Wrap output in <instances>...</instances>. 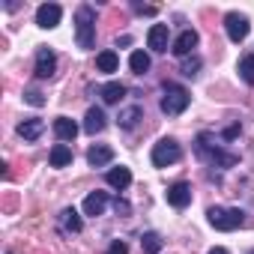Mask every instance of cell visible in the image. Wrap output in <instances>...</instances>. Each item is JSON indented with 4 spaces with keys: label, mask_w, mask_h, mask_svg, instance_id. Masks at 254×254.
Wrapping results in <instances>:
<instances>
[{
    "label": "cell",
    "mask_w": 254,
    "mask_h": 254,
    "mask_svg": "<svg viewBox=\"0 0 254 254\" xmlns=\"http://www.w3.org/2000/svg\"><path fill=\"white\" fill-rule=\"evenodd\" d=\"M42 132H45V123H42V120H36V117H30V120H21V123H18V135H21L24 141H36Z\"/></svg>",
    "instance_id": "7c38bea8"
},
{
    "label": "cell",
    "mask_w": 254,
    "mask_h": 254,
    "mask_svg": "<svg viewBox=\"0 0 254 254\" xmlns=\"http://www.w3.org/2000/svg\"><path fill=\"white\" fill-rule=\"evenodd\" d=\"M180 156H183V150H180V144L174 138H162L153 147V165L156 168H171V165L180 162Z\"/></svg>",
    "instance_id": "5b68a950"
},
{
    "label": "cell",
    "mask_w": 254,
    "mask_h": 254,
    "mask_svg": "<svg viewBox=\"0 0 254 254\" xmlns=\"http://www.w3.org/2000/svg\"><path fill=\"white\" fill-rule=\"evenodd\" d=\"M105 180H108V186H114V189L123 191V189L132 186V171H129V168H111Z\"/></svg>",
    "instance_id": "9a60e30c"
},
{
    "label": "cell",
    "mask_w": 254,
    "mask_h": 254,
    "mask_svg": "<svg viewBox=\"0 0 254 254\" xmlns=\"http://www.w3.org/2000/svg\"><path fill=\"white\" fill-rule=\"evenodd\" d=\"M248 254H254V251H248Z\"/></svg>",
    "instance_id": "836d02e7"
},
{
    "label": "cell",
    "mask_w": 254,
    "mask_h": 254,
    "mask_svg": "<svg viewBox=\"0 0 254 254\" xmlns=\"http://www.w3.org/2000/svg\"><path fill=\"white\" fill-rule=\"evenodd\" d=\"M197 69H200V57H186L180 72H183L186 78H194V75H197Z\"/></svg>",
    "instance_id": "484cf974"
},
{
    "label": "cell",
    "mask_w": 254,
    "mask_h": 254,
    "mask_svg": "<svg viewBox=\"0 0 254 254\" xmlns=\"http://www.w3.org/2000/svg\"><path fill=\"white\" fill-rule=\"evenodd\" d=\"M189 102H191V96H189V90H186V87H180V84H165L162 111H165L168 117H180V114L189 108Z\"/></svg>",
    "instance_id": "3957f363"
},
{
    "label": "cell",
    "mask_w": 254,
    "mask_h": 254,
    "mask_svg": "<svg viewBox=\"0 0 254 254\" xmlns=\"http://www.w3.org/2000/svg\"><path fill=\"white\" fill-rule=\"evenodd\" d=\"M99 93H102V99H105L108 105H117V102H120V99L126 96V87H123L120 81H111V84H105V87H102Z\"/></svg>",
    "instance_id": "ffe728a7"
},
{
    "label": "cell",
    "mask_w": 254,
    "mask_h": 254,
    "mask_svg": "<svg viewBox=\"0 0 254 254\" xmlns=\"http://www.w3.org/2000/svg\"><path fill=\"white\" fill-rule=\"evenodd\" d=\"M54 135H57L60 141H75V135H78L75 120H69V117H57V120H54Z\"/></svg>",
    "instance_id": "5bb4252c"
},
{
    "label": "cell",
    "mask_w": 254,
    "mask_h": 254,
    "mask_svg": "<svg viewBox=\"0 0 254 254\" xmlns=\"http://www.w3.org/2000/svg\"><path fill=\"white\" fill-rule=\"evenodd\" d=\"M141 248H144V254H159V251H162V236L153 233V230L144 233V236H141Z\"/></svg>",
    "instance_id": "7402d4cb"
},
{
    "label": "cell",
    "mask_w": 254,
    "mask_h": 254,
    "mask_svg": "<svg viewBox=\"0 0 254 254\" xmlns=\"http://www.w3.org/2000/svg\"><path fill=\"white\" fill-rule=\"evenodd\" d=\"M57 72V54L51 48H39L36 51V78H51Z\"/></svg>",
    "instance_id": "52a82bcc"
},
{
    "label": "cell",
    "mask_w": 254,
    "mask_h": 254,
    "mask_svg": "<svg viewBox=\"0 0 254 254\" xmlns=\"http://www.w3.org/2000/svg\"><path fill=\"white\" fill-rule=\"evenodd\" d=\"M60 221H63V227H66L69 233H81V227H84V224H81V215H78L75 209H63V212H60Z\"/></svg>",
    "instance_id": "44dd1931"
},
{
    "label": "cell",
    "mask_w": 254,
    "mask_h": 254,
    "mask_svg": "<svg viewBox=\"0 0 254 254\" xmlns=\"http://www.w3.org/2000/svg\"><path fill=\"white\" fill-rule=\"evenodd\" d=\"M75 42H78V48L96 45V9L87 3L78 6V12H75Z\"/></svg>",
    "instance_id": "6da1fadb"
},
{
    "label": "cell",
    "mask_w": 254,
    "mask_h": 254,
    "mask_svg": "<svg viewBox=\"0 0 254 254\" xmlns=\"http://www.w3.org/2000/svg\"><path fill=\"white\" fill-rule=\"evenodd\" d=\"M168 203H171L174 209H186V206L191 203V186H189V183H174V186L168 189Z\"/></svg>",
    "instance_id": "9c48e42d"
},
{
    "label": "cell",
    "mask_w": 254,
    "mask_h": 254,
    "mask_svg": "<svg viewBox=\"0 0 254 254\" xmlns=\"http://www.w3.org/2000/svg\"><path fill=\"white\" fill-rule=\"evenodd\" d=\"M111 159H114V150H111V147H102V144H99V147H90V150H87L90 168H105Z\"/></svg>",
    "instance_id": "2e32d148"
},
{
    "label": "cell",
    "mask_w": 254,
    "mask_h": 254,
    "mask_svg": "<svg viewBox=\"0 0 254 254\" xmlns=\"http://www.w3.org/2000/svg\"><path fill=\"white\" fill-rule=\"evenodd\" d=\"M3 209H6V212H9V209H15V197H12V194L3 200Z\"/></svg>",
    "instance_id": "1f68e13d"
},
{
    "label": "cell",
    "mask_w": 254,
    "mask_h": 254,
    "mask_svg": "<svg viewBox=\"0 0 254 254\" xmlns=\"http://www.w3.org/2000/svg\"><path fill=\"white\" fill-rule=\"evenodd\" d=\"M209 224L215 227V230H236V227H242V221H245V212L242 209H224V206H209Z\"/></svg>",
    "instance_id": "277c9868"
},
{
    "label": "cell",
    "mask_w": 254,
    "mask_h": 254,
    "mask_svg": "<svg viewBox=\"0 0 254 254\" xmlns=\"http://www.w3.org/2000/svg\"><path fill=\"white\" fill-rule=\"evenodd\" d=\"M96 69L99 72H117L120 69V57H117V51H102V54H96Z\"/></svg>",
    "instance_id": "d6986e66"
},
{
    "label": "cell",
    "mask_w": 254,
    "mask_h": 254,
    "mask_svg": "<svg viewBox=\"0 0 254 254\" xmlns=\"http://www.w3.org/2000/svg\"><path fill=\"white\" fill-rule=\"evenodd\" d=\"M194 48H197V33H194V30H183V33L174 39V45H171V51H174L177 57H189Z\"/></svg>",
    "instance_id": "30bf717a"
},
{
    "label": "cell",
    "mask_w": 254,
    "mask_h": 254,
    "mask_svg": "<svg viewBox=\"0 0 254 254\" xmlns=\"http://www.w3.org/2000/svg\"><path fill=\"white\" fill-rule=\"evenodd\" d=\"M60 15H63V9H60L57 3H42V6L36 9V24L45 27V30H51V27L60 24Z\"/></svg>",
    "instance_id": "ba28073f"
},
{
    "label": "cell",
    "mask_w": 254,
    "mask_h": 254,
    "mask_svg": "<svg viewBox=\"0 0 254 254\" xmlns=\"http://www.w3.org/2000/svg\"><path fill=\"white\" fill-rule=\"evenodd\" d=\"M129 66H132V72H135V75H144V72L150 69V54H144V51H135V54L129 57Z\"/></svg>",
    "instance_id": "d4e9b609"
},
{
    "label": "cell",
    "mask_w": 254,
    "mask_h": 254,
    "mask_svg": "<svg viewBox=\"0 0 254 254\" xmlns=\"http://www.w3.org/2000/svg\"><path fill=\"white\" fill-rule=\"evenodd\" d=\"M138 120H141V108H126V111H120V117H117L120 129H132Z\"/></svg>",
    "instance_id": "cb8c5ba5"
},
{
    "label": "cell",
    "mask_w": 254,
    "mask_h": 254,
    "mask_svg": "<svg viewBox=\"0 0 254 254\" xmlns=\"http://www.w3.org/2000/svg\"><path fill=\"white\" fill-rule=\"evenodd\" d=\"M105 206H108V194L105 191H93V194H87V200H84V215H102L105 212Z\"/></svg>",
    "instance_id": "4fadbf2b"
},
{
    "label": "cell",
    "mask_w": 254,
    "mask_h": 254,
    "mask_svg": "<svg viewBox=\"0 0 254 254\" xmlns=\"http://www.w3.org/2000/svg\"><path fill=\"white\" fill-rule=\"evenodd\" d=\"M24 99H27L33 108H42V105H45V96H42L39 90H27V93H24Z\"/></svg>",
    "instance_id": "4316f807"
},
{
    "label": "cell",
    "mask_w": 254,
    "mask_h": 254,
    "mask_svg": "<svg viewBox=\"0 0 254 254\" xmlns=\"http://www.w3.org/2000/svg\"><path fill=\"white\" fill-rule=\"evenodd\" d=\"M102 129H105V114H102V108H90L87 117H84V132L87 135H96Z\"/></svg>",
    "instance_id": "e0dca14e"
},
{
    "label": "cell",
    "mask_w": 254,
    "mask_h": 254,
    "mask_svg": "<svg viewBox=\"0 0 254 254\" xmlns=\"http://www.w3.org/2000/svg\"><path fill=\"white\" fill-rule=\"evenodd\" d=\"M48 162H51V168H66V165H72V150L66 144H54Z\"/></svg>",
    "instance_id": "ac0fdd59"
},
{
    "label": "cell",
    "mask_w": 254,
    "mask_h": 254,
    "mask_svg": "<svg viewBox=\"0 0 254 254\" xmlns=\"http://www.w3.org/2000/svg\"><path fill=\"white\" fill-rule=\"evenodd\" d=\"M239 78L254 87V54H245V57L239 60Z\"/></svg>",
    "instance_id": "603a6c76"
},
{
    "label": "cell",
    "mask_w": 254,
    "mask_h": 254,
    "mask_svg": "<svg viewBox=\"0 0 254 254\" xmlns=\"http://www.w3.org/2000/svg\"><path fill=\"white\" fill-rule=\"evenodd\" d=\"M168 39H171L168 24H153L150 33H147V45H150L153 51H168Z\"/></svg>",
    "instance_id": "8fae6325"
},
{
    "label": "cell",
    "mask_w": 254,
    "mask_h": 254,
    "mask_svg": "<svg viewBox=\"0 0 254 254\" xmlns=\"http://www.w3.org/2000/svg\"><path fill=\"white\" fill-rule=\"evenodd\" d=\"M108 254H129V245H126L123 239H114L111 248H108Z\"/></svg>",
    "instance_id": "83f0119b"
},
{
    "label": "cell",
    "mask_w": 254,
    "mask_h": 254,
    "mask_svg": "<svg viewBox=\"0 0 254 254\" xmlns=\"http://www.w3.org/2000/svg\"><path fill=\"white\" fill-rule=\"evenodd\" d=\"M114 209H117V215H129V212H132L129 200H123V197H117V200H114Z\"/></svg>",
    "instance_id": "f1b7e54d"
},
{
    "label": "cell",
    "mask_w": 254,
    "mask_h": 254,
    "mask_svg": "<svg viewBox=\"0 0 254 254\" xmlns=\"http://www.w3.org/2000/svg\"><path fill=\"white\" fill-rule=\"evenodd\" d=\"M239 132H242L239 123H233V126H227V129L221 132V138H224V141H233V138H239Z\"/></svg>",
    "instance_id": "f546056e"
},
{
    "label": "cell",
    "mask_w": 254,
    "mask_h": 254,
    "mask_svg": "<svg viewBox=\"0 0 254 254\" xmlns=\"http://www.w3.org/2000/svg\"><path fill=\"white\" fill-rule=\"evenodd\" d=\"M135 6V12H141V15H156V6H144V3H132Z\"/></svg>",
    "instance_id": "4dcf8cb0"
},
{
    "label": "cell",
    "mask_w": 254,
    "mask_h": 254,
    "mask_svg": "<svg viewBox=\"0 0 254 254\" xmlns=\"http://www.w3.org/2000/svg\"><path fill=\"white\" fill-rule=\"evenodd\" d=\"M197 153H200L209 165H215V168H233V165H239V156H236V153H224L221 147L209 144V135H200V138H197Z\"/></svg>",
    "instance_id": "7a4b0ae2"
},
{
    "label": "cell",
    "mask_w": 254,
    "mask_h": 254,
    "mask_svg": "<svg viewBox=\"0 0 254 254\" xmlns=\"http://www.w3.org/2000/svg\"><path fill=\"white\" fill-rule=\"evenodd\" d=\"M209 254H227V248H212Z\"/></svg>",
    "instance_id": "d6a6232c"
},
{
    "label": "cell",
    "mask_w": 254,
    "mask_h": 254,
    "mask_svg": "<svg viewBox=\"0 0 254 254\" xmlns=\"http://www.w3.org/2000/svg\"><path fill=\"white\" fill-rule=\"evenodd\" d=\"M224 30L230 36V42H242L248 36V18L239 15V12H227L224 15Z\"/></svg>",
    "instance_id": "8992f818"
}]
</instances>
